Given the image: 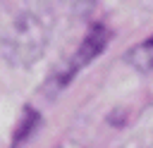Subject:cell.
Here are the masks:
<instances>
[{"label": "cell", "instance_id": "6da1fadb", "mask_svg": "<svg viewBox=\"0 0 153 148\" xmlns=\"http://www.w3.org/2000/svg\"><path fill=\"white\" fill-rule=\"evenodd\" d=\"M53 31V14L45 5H24L12 12L0 26V50L5 60L14 67L33 64Z\"/></svg>", "mask_w": 153, "mask_h": 148}, {"label": "cell", "instance_id": "3957f363", "mask_svg": "<svg viewBox=\"0 0 153 148\" xmlns=\"http://www.w3.org/2000/svg\"><path fill=\"white\" fill-rule=\"evenodd\" d=\"M143 148H153V146H143Z\"/></svg>", "mask_w": 153, "mask_h": 148}, {"label": "cell", "instance_id": "7a4b0ae2", "mask_svg": "<svg viewBox=\"0 0 153 148\" xmlns=\"http://www.w3.org/2000/svg\"><path fill=\"white\" fill-rule=\"evenodd\" d=\"M127 62H129L136 72H151V69H153V33H151L146 41L136 43V45L127 53Z\"/></svg>", "mask_w": 153, "mask_h": 148}]
</instances>
